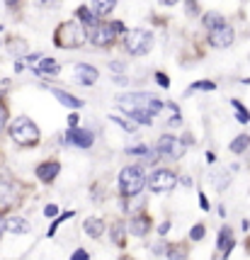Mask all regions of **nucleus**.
Wrapping results in <instances>:
<instances>
[{"instance_id": "nucleus-1", "label": "nucleus", "mask_w": 250, "mask_h": 260, "mask_svg": "<svg viewBox=\"0 0 250 260\" xmlns=\"http://www.w3.org/2000/svg\"><path fill=\"white\" fill-rule=\"evenodd\" d=\"M119 107L124 112H131V110H146V112L156 114L163 107V102L151 95V92H129V95H119Z\"/></svg>"}, {"instance_id": "nucleus-2", "label": "nucleus", "mask_w": 250, "mask_h": 260, "mask_svg": "<svg viewBox=\"0 0 250 260\" xmlns=\"http://www.w3.org/2000/svg\"><path fill=\"white\" fill-rule=\"evenodd\" d=\"M10 136L20 146H37V144H39V129H37V124L32 119H27V117H20V119L12 122Z\"/></svg>"}, {"instance_id": "nucleus-3", "label": "nucleus", "mask_w": 250, "mask_h": 260, "mask_svg": "<svg viewBox=\"0 0 250 260\" xmlns=\"http://www.w3.org/2000/svg\"><path fill=\"white\" fill-rule=\"evenodd\" d=\"M144 185H146V175H144V170L138 168V166H129L119 173V187H122V192L126 197H134L144 190Z\"/></svg>"}, {"instance_id": "nucleus-4", "label": "nucleus", "mask_w": 250, "mask_h": 260, "mask_svg": "<svg viewBox=\"0 0 250 260\" xmlns=\"http://www.w3.org/2000/svg\"><path fill=\"white\" fill-rule=\"evenodd\" d=\"M54 42H56V46H61V49H76V46H80L85 42V34H83V29L78 27V22H63L56 29Z\"/></svg>"}, {"instance_id": "nucleus-5", "label": "nucleus", "mask_w": 250, "mask_h": 260, "mask_svg": "<svg viewBox=\"0 0 250 260\" xmlns=\"http://www.w3.org/2000/svg\"><path fill=\"white\" fill-rule=\"evenodd\" d=\"M151 46H153V37H151V32H146V29H129V32H126L124 49L129 51V54L141 56V54H146Z\"/></svg>"}, {"instance_id": "nucleus-6", "label": "nucleus", "mask_w": 250, "mask_h": 260, "mask_svg": "<svg viewBox=\"0 0 250 260\" xmlns=\"http://www.w3.org/2000/svg\"><path fill=\"white\" fill-rule=\"evenodd\" d=\"M185 148H187V144H185L182 139H177V136H172V134H165V136H160L158 139L156 151H158L160 158L180 160L182 156H185Z\"/></svg>"}, {"instance_id": "nucleus-7", "label": "nucleus", "mask_w": 250, "mask_h": 260, "mask_svg": "<svg viewBox=\"0 0 250 260\" xmlns=\"http://www.w3.org/2000/svg\"><path fill=\"white\" fill-rule=\"evenodd\" d=\"M175 185H177V175L168 168L156 170V173L148 178V187H151L153 192H168V190H172Z\"/></svg>"}, {"instance_id": "nucleus-8", "label": "nucleus", "mask_w": 250, "mask_h": 260, "mask_svg": "<svg viewBox=\"0 0 250 260\" xmlns=\"http://www.w3.org/2000/svg\"><path fill=\"white\" fill-rule=\"evenodd\" d=\"M209 44L216 46V49L231 46V44H233V27H228L226 22L219 24L216 29H211V32H209Z\"/></svg>"}, {"instance_id": "nucleus-9", "label": "nucleus", "mask_w": 250, "mask_h": 260, "mask_svg": "<svg viewBox=\"0 0 250 260\" xmlns=\"http://www.w3.org/2000/svg\"><path fill=\"white\" fill-rule=\"evenodd\" d=\"M112 39H114V29H112V24H95V27H90V42L95 46H107V44H112Z\"/></svg>"}, {"instance_id": "nucleus-10", "label": "nucleus", "mask_w": 250, "mask_h": 260, "mask_svg": "<svg viewBox=\"0 0 250 260\" xmlns=\"http://www.w3.org/2000/svg\"><path fill=\"white\" fill-rule=\"evenodd\" d=\"M68 141L73 144V146L78 148H90L92 146V132H85V129H68Z\"/></svg>"}, {"instance_id": "nucleus-11", "label": "nucleus", "mask_w": 250, "mask_h": 260, "mask_svg": "<svg viewBox=\"0 0 250 260\" xmlns=\"http://www.w3.org/2000/svg\"><path fill=\"white\" fill-rule=\"evenodd\" d=\"M97 68L88 66V63H78L76 66V78H78V83H83V85H92L95 80H97Z\"/></svg>"}, {"instance_id": "nucleus-12", "label": "nucleus", "mask_w": 250, "mask_h": 260, "mask_svg": "<svg viewBox=\"0 0 250 260\" xmlns=\"http://www.w3.org/2000/svg\"><path fill=\"white\" fill-rule=\"evenodd\" d=\"M58 170H61V166H58L56 160H46V163H42V166L37 168V178L42 182H51L58 175Z\"/></svg>"}, {"instance_id": "nucleus-13", "label": "nucleus", "mask_w": 250, "mask_h": 260, "mask_svg": "<svg viewBox=\"0 0 250 260\" xmlns=\"http://www.w3.org/2000/svg\"><path fill=\"white\" fill-rule=\"evenodd\" d=\"M236 246V238H233V229L231 226H224L221 231H219V250L224 253V258H226L228 253H231V248Z\"/></svg>"}, {"instance_id": "nucleus-14", "label": "nucleus", "mask_w": 250, "mask_h": 260, "mask_svg": "<svg viewBox=\"0 0 250 260\" xmlns=\"http://www.w3.org/2000/svg\"><path fill=\"white\" fill-rule=\"evenodd\" d=\"M148 229H151V216H146V214H138L129 221V231L134 236H146Z\"/></svg>"}, {"instance_id": "nucleus-15", "label": "nucleus", "mask_w": 250, "mask_h": 260, "mask_svg": "<svg viewBox=\"0 0 250 260\" xmlns=\"http://www.w3.org/2000/svg\"><path fill=\"white\" fill-rule=\"evenodd\" d=\"M51 95H54V98H58V102H61V105H66V107H73V110L83 107V100H78L76 95L61 90V88H51Z\"/></svg>"}, {"instance_id": "nucleus-16", "label": "nucleus", "mask_w": 250, "mask_h": 260, "mask_svg": "<svg viewBox=\"0 0 250 260\" xmlns=\"http://www.w3.org/2000/svg\"><path fill=\"white\" fill-rule=\"evenodd\" d=\"M83 229H85V234L92 238H100L104 231V221L102 219H88L85 224H83Z\"/></svg>"}, {"instance_id": "nucleus-17", "label": "nucleus", "mask_w": 250, "mask_h": 260, "mask_svg": "<svg viewBox=\"0 0 250 260\" xmlns=\"http://www.w3.org/2000/svg\"><path fill=\"white\" fill-rule=\"evenodd\" d=\"M117 5V0H92V12L95 17H102V15H110Z\"/></svg>"}, {"instance_id": "nucleus-18", "label": "nucleus", "mask_w": 250, "mask_h": 260, "mask_svg": "<svg viewBox=\"0 0 250 260\" xmlns=\"http://www.w3.org/2000/svg\"><path fill=\"white\" fill-rule=\"evenodd\" d=\"M12 197H15V190H12L10 182H0V209L10 207V204H12Z\"/></svg>"}, {"instance_id": "nucleus-19", "label": "nucleus", "mask_w": 250, "mask_h": 260, "mask_svg": "<svg viewBox=\"0 0 250 260\" xmlns=\"http://www.w3.org/2000/svg\"><path fill=\"white\" fill-rule=\"evenodd\" d=\"M5 229L12 231V234H24V231H29V224L24 219H20V216H12V219L5 221Z\"/></svg>"}, {"instance_id": "nucleus-20", "label": "nucleus", "mask_w": 250, "mask_h": 260, "mask_svg": "<svg viewBox=\"0 0 250 260\" xmlns=\"http://www.w3.org/2000/svg\"><path fill=\"white\" fill-rule=\"evenodd\" d=\"M129 117H134L138 124H153V117L156 114H151V112H146V110H131V112H126Z\"/></svg>"}, {"instance_id": "nucleus-21", "label": "nucleus", "mask_w": 250, "mask_h": 260, "mask_svg": "<svg viewBox=\"0 0 250 260\" xmlns=\"http://www.w3.org/2000/svg\"><path fill=\"white\" fill-rule=\"evenodd\" d=\"M39 73H51V76H56L58 71H61V66H58L54 58H44L42 63H39V68H37Z\"/></svg>"}, {"instance_id": "nucleus-22", "label": "nucleus", "mask_w": 250, "mask_h": 260, "mask_svg": "<svg viewBox=\"0 0 250 260\" xmlns=\"http://www.w3.org/2000/svg\"><path fill=\"white\" fill-rule=\"evenodd\" d=\"M219 24H224V17L219 15V12H206L204 15V27L211 32V29H216Z\"/></svg>"}, {"instance_id": "nucleus-23", "label": "nucleus", "mask_w": 250, "mask_h": 260, "mask_svg": "<svg viewBox=\"0 0 250 260\" xmlns=\"http://www.w3.org/2000/svg\"><path fill=\"white\" fill-rule=\"evenodd\" d=\"M248 146H250V136L248 134H240V136H236V141L231 144V151H233V153H243Z\"/></svg>"}, {"instance_id": "nucleus-24", "label": "nucleus", "mask_w": 250, "mask_h": 260, "mask_svg": "<svg viewBox=\"0 0 250 260\" xmlns=\"http://www.w3.org/2000/svg\"><path fill=\"white\" fill-rule=\"evenodd\" d=\"M78 17H80V20H83L85 24H88V27H95V24H97V17H95V12H92L90 8H85V5H83V8H78Z\"/></svg>"}, {"instance_id": "nucleus-25", "label": "nucleus", "mask_w": 250, "mask_h": 260, "mask_svg": "<svg viewBox=\"0 0 250 260\" xmlns=\"http://www.w3.org/2000/svg\"><path fill=\"white\" fill-rule=\"evenodd\" d=\"M231 105L236 107V119H238L240 124H248V122H250V112H248V110H245V107H243L238 100H233Z\"/></svg>"}, {"instance_id": "nucleus-26", "label": "nucleus", "mask_w": 250, "mask_h": 260, "mask_svg": "<svg viewBox=\"0 0 250 260\" xmlns=\"http://www.w3.org/2000/svg\"><path fill=\"white\" fill-rule=\"evenodd\" d=\"M70 216H73V212H66V214L56 216V219H54V224H51V226H49V236H54V234H56V229L61 226V224H63V221H66V219H70Z\"/></svg>"}, {"instance_id": "nucleus-27", "label": "nucleus", "mask_w": 250, "mask_h": 260, "mask_svg": "<svg viewBox=\"0 0 250 260\" xmlns=\"http://www.w3.org/2000/svg\"><path fill=\"white\" fill-rule=\"evenodd\" d=\"M214 88H216L214 83H209V80H199V83L190 85V88H187V92H194V90H214Z\"/></svg>"}, {"instance_id": "nucleus-28", "label": "nucleus", "mask_w": 250, "mask_h": 260, "mask_svg": "<svg viewBox=\"0 0 250 260\" xmlns=\"http://www.w3.org/2000/svg\"><path fill=\"white\" fill-rule=\"evenodd\" d=\"M110 119H112L114 124H119L122 129H126V132H134V129H136V124L129 122V119H122V117H110Z\"/></svg>"}, {"instance_id": "nucleus-29", "label": "nucleus", "mask_w": 250, "mask_h": 260, "mask_svg": "<svg viewBox=\"0 0 250 260\" xmlns=\"http://www.w3.org/2000/svg\"><path fill=\"white\" fill-rule=\"evenodd\" d=\"M112 234H114V243H117V246H122V243H124V226H122V224H117V226L112 229Z\"/></svg>"}, {"instance_id": "nucleus-30", "label": "nucleus", "mask_w": 250, "mask_h": 260, "mask_svg": "<svg viewBox=\"0 0 250 260\" xmlns=\"http://www.w3.org/2000/svg\"><path fill=\"white\" fill-rule=\"evenodd\" d=\"M202 236H204V226H202V224H197V226L190 231V238H192V241H202Z\"/></svg>"}, {"instance_id": "nucleus-31", "label": "nucleus", "mask_w": 250, "mask_h": 260, "mask_svg": "<svg viewBox=\"0 0 250 260\" xmlns=\"http://www.w3.org/2000/svg\"><path fill=\"white\" fill-rule=\"evenodd\" d=\"M5 122H8V110H5V105L0 102V132L5 129Z\"/></svg>"}, {"instance_id": "nucleus-32", "label": "nucleus", "mask_w": 250, "mask_h": 260, "mask_svg": "<svg viewBox=\"0 0 250 260\" xmlns=\"http://www.w3.org/2000/svg\"><path fill=\"white\" fill-rule=\"evenodd\" d=\"M70 260H90V255H88V253H85L83 248H78L76 253H73V255H70Z\"/></svg>"}, {"instance_id": "nucleus-33", "label": "nucleus", "mask_w": 250, "mask_h": 260, "mask_svg": "<svg viewBox=\"0 0 250 260\" xmlns=\"http://www.w3.org/2000/svg\"><path fill=\"white\" fill-rule=\"evenodd\" d=\"M156 80H158V85H163V88H170V80H168L165 73H156Z\"/></svg>"}, {"instance_id": "nucleus-34", "label": "nucleus", "mask_w": 250, "mask_h": 260, "mask_svg": "<svg viewBox=\"0 0 250 260\" xmlns=\"http://www.w3.org/2000/svg\"><path fill=\"white\" fill-rule=\"evenodd\" d=\"M44 214L49 216V219H51V216H56V214H58V207H56V204H46Z\"/></svg>"}, {"instance_id": "nucleus-35", "label": "nucleus", "mask_w": 250, "mask_h": 260, "mask_svg": "<svg viewBox=\"0 0 250 260\" xmlns=\"http://www.w3.org/2000/svg\"><path fill=\"white\" fill-rule=\"evenodd\" d=\"M199 207H202V209H209V200H206V194H204V192L199 194Z\"/></svg>"}, {"instance_id": "nucleus-36", "label": "nucleus", "mask_w": 250, "mask_h": 260, "mask_svg": "<svg viewBox=\"0 0 250 260\" xmlns=\"http://www.w3.org/2000/svg\"><path fill=\"white\" fill-rule=\"evenodd\" d=\"M170 231V221H165V224H160V229H158V234L163 236V234H168Z\"/></svg>"}, {"instance_id": "nucleus-37", "label": "nucleus", "mask_w": 250, "mask_h": 260, "mask_svg": "<svg viewBox=\"0 0 250 260\" xmlns=\"http://www.w3.org/2000/svg\"><path fill=\"white\" fill-rule=\"evenodd\" d=\"M42 8H49V5H58V0H39Z\"/></svg>"}, {"instance_id": "nucleus-38", "label": "nucleus", "mask_w": 250, "mask_h": 260, "mask_svg": "<svg viewBox=\"0 0 250 260\" xmlns=\"http://www.w3.org/2000/svg\"><path fill=\"white\" fill-rule=\"evenodd\" d=\"M112 68L114 71H124V63H119V61H117V63H112Z\"/></svg>"}, {"instance_id": "nucleus-39", "label": "nucleus", "mask_w": 250, "mask_h": 260, "mask_svg": "<svg viewBox=\"0 0 250 260\" xmlns=\"http://www.w3.org/2000/svg\"><path fill=\"white\" fill-rule=\"evenodd\" d=\"M3 234H5V219L0 216V236H3Z\"/></svg>"}, {"instance_id": "nucleus-40", "label": "nucleus", "mask_w": 250, "mask_h": 260, "mask_svg": "<svg viewBox=\"0 0 250 260\" xmlns=\"http://www.w3.org/2000/svg\"><path fill=\"white\" fill-rule=\"evenodd\" d=\"M163 3H165V5H175L177 0H163Z\"/></svg>"}, {"instance_id": "nucleus-41", "label": "nucleus", "mask_w": 250, "mask_h": 260, "mask_svg": "<svg viewBox=\"0 0 250 260\" xmlns=\"http://www.w3.org/2000/svg\"><path fill=\"white\" fill-rule=\"evenodd\" d=\"M8 5H17V0H8Z\"/></svg>"}, {"instance_id": "nucleus-42", "label": "nucleus", "mask_w": 250, "mask_h": 260, "mask_svg": "<svg viewBox=\"0 0 250 260\" xmlns=\"http://www.w3.org/2000/svg\"><path fill=\"white\" fill-rule=\"evenodd\" d=\"M122 260H129V258H122Z\"/></svg>"}]
</instances>
